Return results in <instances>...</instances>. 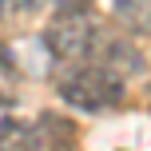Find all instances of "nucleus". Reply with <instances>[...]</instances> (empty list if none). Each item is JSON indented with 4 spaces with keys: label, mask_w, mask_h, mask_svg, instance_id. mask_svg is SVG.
I'll list each match as a JSON object with an SVG mask.
<instances>
[{
    "label": "nucleus",
    "mask_w": 151,
    "mask_h": 151,
    "mask_svg": "<svg viewBox=\"0 0 151 151\" xmlns=\"http://www.w3.org/2000/svg\"><path fill=\"white\" fill-rule=\"evenodd\" d=\"M20 76V64H16V52L8 44H0V80H16Z\"/></svg>",
    "instance_id": "7"
},
{
    "label": "nucleus",
    "mask_w": 151,
    "mask_h": 151,
    "mask_svg": "<svg viewBox=\"0 0 151 151\" xmlns=\"http://www.w3.org/2000/svg\"><path fill=\"white\" fill-rule=\"evenodd\" d=\"M56 96L64 99L76 111H88V115H104L111 107L123 104L127 88H123V76L104 68L96 60H80V64H68L56 80Z\"/></svg>",
    "instance_id": "1"
},
{
    "label": "nucleus",
    "mask_w": 151,
    "mask_h": 151,
    "mask_svg": "<svg viewBox=\"0 0 151 151\" xmlns=\"http://www.w3.org/2000/svg\"><path fill=\"white\" fill-rule=\"evenodd\" d=\"M52 4L60 8V12H76V8H91L96 0H52Z\"/></svg>",
    "instance_id": "8"
},
{
    "label": "nucleus",
    "mask_w": 151,
    "mask_h": 151,
    "mask_svg": "<svg viewBox=\"0 0 151 151\" xmlns=\"http://www.w3.org/2000/svg\"><path fill=\"white\" fill-rule=\"evenodd\" d=\"M88 60L104 64V68H111V72H119V76H139V72L147 68V56L139 52L127 36H111V32H99V36H96Z\"/></svg>",
    "instance_id": "3"
},
{
    "label": "nucleus",
    "mask_w": 151,
    "mask_h": 151,
    "mask_svg": "<svg viewBox=\"0 0 151 151\" xmlns=\"http://www.w3.org/2000/svg\"><path fill=\"white\" fill-rule=\"evenodd\" d=\"M40 0H8V12H36Z\"/></svg>",
    "instance_id": "9"
},
{
    "label": "nucleus",
    "mask_w": 151,
    "mask_h": 151,
    "mask_svg": "<svg viewBox=\"0 0 151 151\" xmlns=\"http://www.w3.org/2000/svg\"><path fill=\"white\" fill-rule=\"evenodd\" d=\"M36 127H40V139H44L48 151H80V127H76L68 115L44 111L36 119Z\"/></svg>",
    "instance_id": "4"
},
{
    "label": "nucleus",
    "mask_w": 151,
    "mask_h": 151,
    "mask_svg": "<svg viewBox=\"0 0 151 151\" xmlns=\"http://www.w3.org/2000/svg\"><path fill=\"white\" fill-rule=\"evenodd\" d=\"M111 16L131 36H151V0H111Z\"/></svg>",
    "instance_id": "6"
},
{
    "label": "nucleus",
    "mask_w": 151,
    "mask_h": 151,
    "mask_svg": "<svg viewBox=\"0 0 151 151\" xmlns=\"http://www.w3.org/2000/svg\"><path fill=\"white\" fill-rule=\"evenodd\" d=\"M96 36H99L96 16H91L88 8H76V12H56L52 20H48L40 44H44V52L52 56V60H60V64H80V60L91 56Z\"/></svg>",
    "instance_id": "2"
},
{
    "label": "nucleus",
    "mask_w": 151,
    "mask_h": 151,
    "mask_svg": "<svg viewBox=\"0 0 151 151\" xmlns=\"http://www.w3.org/2000/svg\"><path fill=\"white\" fill-rule=\"evenodd\" d=\"M0 151H44L40 127L20 115H4L0 119Z\"/></svg>",
    "instance_id": "5"
},
{
    "label": "nucleus",
    "mask_w": 151,
    "mask_h": 151,
    "mask_svg": "<svg viewBox=\"0 0 151 151\" xmlns=\"http://www.w3.org/2000/svg\"><path fill=\"white\" fill-rule=\"evenodd\" d=\"M0 16H8V0H0Z\"/></svg>",
    "instance_id": "11"
},
{
    "label": "nucleus",
    "mask_w": 151,
    "mask_h": 151,
    "mask_svg": "<svg viewBox=\"0 0 151 151\" xmlns=\"http://www.w3.org/2000/svg\"><path fill=\"white\" fill-rule=\"evenodd\" d=\"M8 107H16V96L8 88H0V111H8Z\"/></svg>",
    "instance_id": "10"
}]
</instances>
